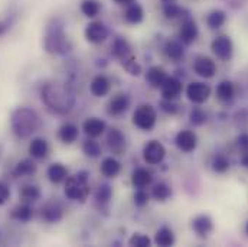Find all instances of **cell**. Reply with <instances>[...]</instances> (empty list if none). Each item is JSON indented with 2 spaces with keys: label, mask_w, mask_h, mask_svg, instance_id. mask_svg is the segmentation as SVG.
<instances>
[{
  "label": "cell",
  "mask_w": 248,
  "mask_h": 247,
  "mask_svg": "<svg viewBox=\"0 0 248 247\" xmlns=\"http://www.w3.org/2000/svg\"><path fill=\"white\" fill-rule=\"evenodd\" d=\"M41 96L48 112L57 116L68 115L75 106V94L63 81H48L42 87Z\"/></svg>",
  "instance_id": "obj_1"
},
{
  "label": "cell",
  "mask_w": 248,
  "mask_h": 247,
  "mask_svg": "<svg viewBox=\"0 0 248 247\" xmlns=\"http://www.w3.org/2000/svg\"><path fill=\"white\" fill-rule=\"evenodd\" d=\"M44 49L51 55L63 57L71 52L72 45L65 33V23L61 17H52L46 28L44 35Z\"/></svg>",
  "instance_id": "obj_2"
},
{
  "label": "cell",
  "mask_w": 248,
  "mask_h": 247,
  "mask_svg": "<svg viewBox=\"0 0 248 247\" xmlns=\"http://www.w3.org/2000/svg\"><path fill=\"white\" fill-rule=\"evenodd\" d=\"M39 127V115L31 107H17L10 116V129L17 139H29Z\"/></svg>",
  "instance_id": "obj_3"
},
{
  "label": "cell",
  "mask_w": 248,
  "mask_h": 247,
  "mask_svg": "<svg viewBox=\"0 0 248 247\" xmlns=\"http://www.w3.org/2000/svg\"><path fill=\"white\" fill-rule=\"evenodd\" d=\"M90 174L87 171H79L72 177H68L65 180V195L66 198L72 201L85 202L90 195V182H88Z\"/></svg>",
  "instance_id": "obj_4"
},
{
  "label": "cell",
  "mask_w": 248,
  "mask_h": 247,
  "mask_svg": "<svg viewBox=\"0 0 248 247\" xmlns=\"http://www.w3.org/2000/svg\"><path fill=\"white\" fill-rule=\"evenodd\" d=\"M157 120V113L150 104H141L133 113V123L140 130H152Z\"/></svg>",
  "instance_id": "obj_5"
},
{
  "label": "cell",
  "mask_w": 248,
  "mask_h": 247,
  "mask_svg": "<svg viewBox=\"0 0 248 247\" xmlns=\"http://www.w3.org/2000/svg\"><path fill=\"white\" fill-rule=\"evenodd\" d=\"M166 156V149L159 140H150L143 148V159L149 165H159Z\"/></svg>",
  "instance_id": "obj_6"
},
{
  "label": "cell",
  "mask_w": 248,
  "mask_h": 247,
  "mask_svg": "<svg viewBox=\"0 0 248 247\" xmlns=\"http://www.w3.org/2000/svg\"><path fill=\"white\" fill-rule=\"evenodd\" d=\"M84 35H85V39L90 44L97 45V44L104 42L108 38V28L101 20H93L85 26Z\"/></svg>",
  "instance_id": "obj_7"
},
{
  "label": "cell",
  "mask_w": 248,
  "mask_h": 247,
  "mask_svg": "<svg viewBox=\"0 0 248 247\" xmlns=\"http://www.w3.org/2000/svg\"><path fill=\"white\" fill-rule=\"evenodd\" d=\"M211 49L212 52L222 61H228L232 58L234 54V44L230 36L227 35H219L211 42Z\"/></svg>",
  "instance_id": "obj_8"
},
{
  "label": "cell",
  "mask_w": 248,
  "mask_h": 247,
  "mask_svg": "<svg viewBox=\"0 0 248 247\" xmlns=\"http://www.w3.org/2000/svg\"><path fill=\"white\" fill-rule=\"evenodd\" d=\"M186 96L187 99L195 103V104H202L205 103L209 96H211V87L205 82H199V81H195V82H190L186 88Z\"/></svg>",
  "instance_id": "obj_9"
},
{
  "label": "cell",
  "mask_w": 248,
  "mask_h": 247,
  "mask_svg": "<svg viewBox=\"0 0 248 247\" xmlns=\"http://www.w3.org/2000/svg\"><path fill=\"white\" fill-rule=\"evenodd\" d=\"M107 146L113 155H123L127 149V140L123 132L117 127L110 129L107 134Z\"/></svg>",
  "instance_id": "obj_10"
},
{
  "label": "cell",
  "mask_w": 248,
  "mask_h": 247,
  "mask_svg": "<svg viewBox=\"0 0 248 247\" xmlns=\"http://www.w3.org/2000/svg\"><path fill=\"white\" fill-rule=\"evenodd\" d=\"M198 36H199V28L196 22L190 16L186 17L179 28V41L185 45H190L198 39Z\"/></svg>",
  "instance_id": "obj_11"
},
{
  "label": "cell",
  "mask_w": 248,
  "mask_h": 247,
  "mask_svg": "<svg viewBox=\"0 0 248 247\" xmlns=\"http://www.w3.org/2000/svg\"><path fill=\"white\" fill-rule=\"evenodd\" d=\"M41 217L44 218V221H46L49 224L61 221L63 217L62 205L58 201H48L41 210Z\"/></svg>",
  "instance_id": "obj_12"
},
{
  "label": "cell",
  "mask_w": 248,
  "mask_h": 247,
  "mask_svg": "<svg viewBox=\"0 0 248 247\" xmlns=\"http://www.w3.org/2000/svg\"><path fill=\"white\" fill-rule=\"evenodd\" d=\"M130 107V97L124 93L116 94L107 106V113L110 116H122Z\"/></svg>",
  "instance_id": "obj_13"
},
{
  "label": "cell",
  "mask_w": 248,
  "mask_h": 247,
  "mask_svg": "<svg viewBox=\"0 0 248 247\" xmlns=\"http://www.w3.org/2000/svg\"><path fill=\"white\" fill-rule=\"evenodd\" d=\"M175 143L178 146L179 150L182 152H192L196 149V145H198V137L196 134L192 132V130H182L176 134L175 137Z\"/></svg>",
  "instance_id": "obj_14"
},
{
  "label": "cell",
  "mask_w": 248,
  "mask_h": 247,
  "mask_svg": "<svg viewBox=\"0 0 248 247\" xmlns=\"http://www.w3.org/2000/svg\"><path fill=\"white\" fill-rule=\"evenodd\" d=\"M160 90H162V96L165 100H176L182 94V90H184L182 81L175 77H168V80L160 87Z\"/></svg>",
  "instance_id": "obj_15"
},
{
  "label": "cell",
  "mask_w": 248,
  "mask_h": 247,
  "mask_svg": "<svg viewBox=\"0 0 248 247\" xmlns=\"http://www.w3.org/2000/svg\"><path fill=\"white\" fill-rule=\"evenodd\" d=\"M193 69L198 75L203 78H212L217 74V64L209 57H198L193 64Z\"/></svg>",
  "instance_id": "obj_16"
},
{
  "label": "cell",
  "mask_w": 248,
  "mask_h": 247,
  "mask_svg": "<svg viewBox=\"0 0 248 247\" xmlns=\"http://www.w3.org/2000/svg\"><path fill=\"white\" fill-rule=\"evenodd\" d=\"M123 17L128 25H140L144 19V9L140 3L133 1V3L125 6Z\"/></svg>",
  "instance_id": "obj_17"
},
{
  "label": "cell",
  "mask_w": 248,
  "mask_h": 247,
  "mask_svg": "<svg viewBox=\"0 0 248 247\" xmlns=\"http://www.w3.org/2000/svg\"><path fill=\"white\" fill-rule=\"evenodd\" d=\"M111 54H113V57L117 58L119 61H123L125 58L134 55L130 42H128L125 38H123V36H117V38L113 41V44H111Z\"/></svg>",
  "instance_id": "obj_18"
},
{
  "label": "cell",
  "mask_w": 248,
  "mask_h": 247,
  "mask_svg": "<svg viewBox=\"0 0 248 247\" xmlns=\"http://www.w3.org/2000/svg\"><path fill=\"white\" fill-rule=\"evenodd\" d=\"M166 80H168V72L165 71V68L159 65L150 66L146 72V81L152 88H160Z\"/></svg>",
  "instance_id": "obj_19"
},
{
  "label": "cell",
  "mask_w": 248,
  "mask_h": 247,
  "mask_svg": "<svg viewBox=\"0 0 248 247\" xmlns=\"http://www.w3.org/2000/svg\"><path fill=\"white\" fill-rule=\"evenodd\" d=\"M110 90H111V82L103 74L94 77V80L90 84V91L95 97H104V96H107L110 93Z\"/></svg>",
  "instance_id": "obj_20"
},
{
  "label": "cell",
  "mask_w": 248,
  "mask_h": 247,
  "mask_svg": "<svg viewBox=\"0 0 248 247\" xmlns=\"http://www.w3.org/2000/svg\"><path fill=\"white\" fill-rule=\"evenodd\" d=\"M106 127H107V126H106V122L101 120V119H98V117H90V119H87V120L84 122V124H82L84 133H85L88 137H93V139L101 136V134L104 133Z\"/></svg>",
  "instance_id": "obj_21"
},
{
  "label": "cell",
  "mask_w": 248,
  "mask_h": 247,
  "mask_svg": "<svg viewBox=\"0 0 248 247\" xmlns=\"http://www.w3.org/2000/svg\"><path fill=\"white\" fill-rule=\"evenodd\" d=\"M163 16L169 20H181L184 22L186 17H189V12L185 7L175 3H165L163 4Z\"/></svg>",
  "instance_id": "obj_22"
},
{
  "label": "cell",
  "mask_w": 248,
  "mask_h": 247,
  "mask_svg": "<svg viewBox=\"0 0 248 247\" xmlns=\"http://www.w3.org/2000/svg\"><path fill=\"white\" fill-rule=\"evenodd\" d=\"M152 181H153V175L146 168H137L131 174V184L137 189H144L146 186L152 184Z\"/></svg>",
  "instance_id": "obj_23"
},
{
  "label": "cell",
  "mask_w": 248,
  "mask_h": 247,
  "mask_svg": "<svg viewBox=\"0 0 248 247\" xmlns=\"http://www.w3.org/2000/svg\"><path fill=\"white\" fill-rule=\"evenodd\" d=\"M192 229L195 230V233L201 237H206L212 229H214V224H212V220L211 217L208 215H198L193 218L192 221Z\"/></svg>",
  "instance_id": "obj_24"
},
{
  "label": "cell",
  "mask_w": 248,
  "mask_h": 247,
  "mask_svg": "<svg viewBox=\"0 0 248 247\" xmlns=\"http://www.w3.org/2000/svg\"><path fill=\"white\" fill-rule=\"evenodd\" d=\"M29 153L35 159H45L49 153V145L45 139L36 137L29 145Z\"/></svg>",
  "instance_id": "obj_25"
},
{
  "label": "cell",
  "mask_w": 248,
  "mask_h": 247,
  "mask_svg": "<svg viewBox=\"0 0 248 247\" xmlns=\"http://www.w3.org/2000/svg\"><path fill=\"white\" fill-rule=\"evenodd\" d=\"M100 171L107 178H116L120 174V171H122V164L116 158L108 156V158H104L103 159L101 166H100Z\"/></svg>",
  "instance_id": "obj_26"
},
{
  "label": "cell",
  "mask_w": 248,
  "mask_h": 247,
  "mask_svg": "<svg viewBox=\"0 0 248 247\" xmlns=\"http://www.w3.org/2000/svg\"><path fill=\"white\" fill-rule=\"evenodd\" d=\"M165 54L172 62H179L185 57V49L181 41H168L165 45Z\"/></svg>",
  "instance_id": "obj_27"
},
{
  "label": "cell",
  "mask_w": 248,
  "mask_h": 247,
  "mask_svg": "<svg viewBox=\"0 0 248 247\" xmlns=\"http://www.w3.org/2000/svg\"><path fill=\"white\" fill-rule=\"evenodd\" d=\"M79 136L78 127L74 123H63L58 130V137L62 143L65 145H72Z\"/></svg>",
  "instance_id": "obj_28"
},
{
  "label": "cell",
  "mask_w": 248,
  "mask_h": 247,
  "mask_svg": "<svg viewBox=\"0 0 248 247\" xmlns=\"http://www.w3.org/2000/svg\"><path fill=\"white\" fill-rule=\"evenodd\" d=\"M46 175H48V180H49L52 184H61V182H63V181L68 178V169L65 168V165L57 162V164H52V165L48 168Z\"/></svg>",
  "instance_id": "obj_29"
},
{
  "label": "cell",
  "mask_w": 248,
  "mask_h": 247,
  "mask_svg": "<svg viewBox=\"0 0 248 247\" xmlns=\"http://www.w3.org/2000/svg\"><path fill=\"white\" fill-rule=\"evenodd\" d=\"M101 7L103 6H101L100 0H81V3H79L81 13L88 19L97 17L101 12Z\"/></svg>",
  "instance_id": "obj_30"
},
{
  "label": "cell",
  "mask_w": 248,
  "mask_h": 247,
  "mask_svg": "<svg viewBox=\"0 0 248 247\" xmlns=\"http://www.w3.org/2000/svg\"><path fill=\"white\" fill-rule=\"evenodd\" d=\"M38 166L36 164L32 161V159H23L20 162H17V165L15 166L13 169V175L16 178H20V177H31L36 172Z\"/></svg>",
  "instance_id": "obj_31"
},
{
  "label": "cell",
  "mask_w": 248,
  "mask_h": 247,
  "mask_svg": "<svg viewBox=\"0 0 248 247\" xmlns=\"http://www.w3.org/2000/svg\"><path fill=\"white\" fill-rule=\"evenodd\" d=\"M10 215H12V218L17 220L20 223H28L33 217V210L29 205V202H23V204H19L17 207H15L12 210V214Z\"/></svg>",
  "instance_id": "obj_32"
},
{
  "label": "cell",
  "mask_w": 248,
  "mask_h": 247,
  "mask_svg": "<svg viewBox=\"0 0 248 247\" xmlns=\"http://www.w3.org/2000/svg\"><path fill=\"white\" fill-rule=\"evenodd\" d=\"M235 94V88H234V84L228 80H224L218 84L217 87V97L221 100V101H230L232 100Z\"/></svg>",
  "instance_id": "obj_33"
},
{
  "label": "cell",
  "mask_w": 248,
  "mask_h": 247,
  "mask_svg": "<svg viewBox=\"0 0 248 247\" xmlns=\"http://www.w3.org/2000/svg\"><path fill=\"white\" fill-rule=\"evenodd\" d=\"M155 242H156L157 246H172V245L175 243V234H173L172 229H169V227H162V229H159L157 233H156Z\"/></svg>",
  "instance_id": "obj_34"
},
{
  "label": "cell",
  "mask_w": 248,
  "mask_h": 247,
  "mask_svg": "<svg viewBox=\"0 0 248 247\" xmlns=\"http://www.w3.org/2000/svg\"><path fill=\"white\" fill-rule=\"evenodd\" d=\"M225 20H227V13L224 10H219V9L209 12L206 16V25L211 29H219L225 23Z\"/></svg>",
  "instance_id": "obj_35"
},
{
  "label": "cell",
  "mask_w": 248,
  "mask_h": 247,
  "mask_svg": "<svg viewBox=\"0 0 248 247\" xmlns=\"http://www.w3.org/2000/svg\"><path fill=\"white\" fill-rule=\"evenodd\" d=\"M19 195L23 202H35L41 198V189L36 185H25L22 186Z\"/></svg>",
  "instance_id": "obj_36"
},
{
  "label": "cell",
  "mask_w": 248,
  "mask_h": 247,
  "mask_svg": "<svg viewBox=\"0 0 248 247\" xmlns=\"http://www.w3.org/2000/svg\"><path fill=\"white\" fill-rule=\"evenodd\" d=\"M170 195H172V188L165 182L156 184L155 188L152 189V197L159 202H165L166 199L170 198Z\"/></svg>",
  "instance_id": "obj_37"
},
{
  "label": "cell",
  "mask_w": 248,
  "mask_h": 247,
  "mask_svg": "<svg viewBox=\"0 0 248 247\" xmlns=\"http://www.w3.org/2000/svg\"><path fill=\"white\" fill-rule=\"evenodd\" d=\"M95 202L97 204H101V205H107L113 197V189L108 184H101V185L97 188L95 191Z\"/></svg>",
  "instance_id": "obj_38"
},
{
  "label": "cell",
  "mask_w": 248,
  "mask_h": 247,
  "mask_svg": "<svg viewBox=\"0 0 248 247\" xmlns=\"http://www.w3.org/2000/svg\"><path fill=\"white\" fill-rule=\"evenodd\" d=\"M82 152L88 158H98L101 155V146L98 142H95L93 137H90L82 143Z\"/></svg>",
  "instance_id": "obj_39"
},
{
  "label": "cell",
  "mask_w": 248,
  "mask_h": 247,
  "mask_svg": "<svg viewBox=\"0 0 248 247\" xmlns=\"http://www.w3.org/2000/svg\"><path fill=\"white\" fill-rule=\"evenodd\" d=\"M120 64H122V66H123L124 69H125L130 75H133V77H139V75L141 74V65L137 62L134 55H131V57L125 58L123 61H120Z\"/></svg>",
  "instance_id": "obj_40"
},
{
  "label": "cell",
  "mask_w": 248,
  "mask_h": 247,
  "mask_svg": "<svg viewBox=\"0 0 248 247\" xmlns=\"http://www.w3.org/2000/svg\"><path fill=\"white\" fill-rule=\"evenodd\" d=\"M212 169L217 174H224L230 169V161L224 155H217L212 161Z\"/></svg>",
  "instance_id": "obj_41"
},
{
  "label": "cell",
  "mask_w": 248,
  "mask_h": 247,
  "mask_svg": "<svg viewBox=\"0 0 248 247\" xmlns=\"http://www.w3.org/2000/svg\"><path fill=\"white\" fill-rule=\"evenodd\" d=\"M189 120H190V123L193 124V126H202L203 123H206L208 116H206V113H205L202 109L195 107V109L189 113Z\"/></svg>",
  "instance_id": "obj_42"
},
{
  "label": "cell",
  "mask_w": 248,
  "mask_h": 247,
  "mask_svg": "<svg viewBox=\"0 0 248 247\" xmlns=\"http://www.w3.org/2000/svg\"><path fill=\"white\" fill-rule=\"evenodd\" d=\"M150 243H152L150 239L146 234H143V233H134L130 237V240H128V245L134 247H149Z\"/></svg>",
  "instance_id": "obj_43"
},
{
  "label": "cell",
  "mask_w": 248,
  "mask_h": 247,
  "mask_svg": "<svg viewBox=\"0 0 248 247\" xmlns=\"http://www.w3.org/2000/svg\"><path fill=\"white\" fill-rule=\"evenodd\" d=\"M160 109H162V112H165L166 115H170V116L178 115L181 110L179 104H176L175 100H165V99L160 101Z\"/></svg>",
  "instance_id": "obj_44"
},
{
  "label": "cell",
  "mask_w": 248,
  "mask_h": 247,
  "mask_svg": "<svg viewBox=\"0 0 248 247\" xmlns=\"http://www.w3.org/2000/svg\"><path fill=\"white\" fill-rule=\"evenodd\" d=\"M134 204L137 205V207H144V205H147L149 204V201H150V197H149V194L144 191V189H137L136 192H134Z\"/></svg>",
  "instance_id": "obj_45"
},
{
  "label": "cell",
  "mask_w": 248,
  "mask_h": 247,
  "mask_svg": "<svg viewBox=\"0 0 248 247\" xmlns=\"http://www.w3.org/2000/svg\"><path fill=\"white\" fill-rule=\"evenodd\" d=\"M237 148L246 153L248 152V133H241L238 137H237Z\"/></svg>",
  "instance_id": "obj_46"
},
{
  "label": "cell",
  "mask_w": 248,
  "mask_h": 247,
  "mask_svg": "<svg viewBox=\"0 0 248 247\" xmlns=\"http://www.w3.org/2000/svg\"><path fill=\"white\" fill-rule=\"evenodd\" d=\"M10 197V188L7 186V184L0 181V205H3Z\"/></svg>",
  "instance_id": "obj_47"
},
{
  "label": "cell",
  "mask_w": 248,
  "mask_h": 247,
  "mask_svg": "<svg viewBox=\"0 0 248 247\" xmlns=\"http://www.w3.org/2000/svg\"><path fill=\"white\" fill-rule=\"evenodd\" d=\"M10 25H12V20L9 17H1L0 19V38L7 33V31L10 29Z\"/></svg>",
  "instance_id": "obj_48"
},
{
  "label": "cell",
  "mask_w": 248,
  "mask_h": 247,
  "mask_svg": "<svg viewBox=\"0 0 248 247\" xmlns=\"http://www.w3.org/2000/svg\"><path fill=\"white\" fill-rule=\"evenodd\" d=\"M241 164H243L244 168H247L248 169V152L243 153V156H241Z\"/></svg>",
  "instance_id": "obj_49"
},
{
  "label": "cell",
  "mask_w": 248,
  "mask_h": 247,
  "mask_svg": "<svg viewBox=\"0 0 248 247\" xmlns=\"http://www.w3.org/2000/svg\"><path fill=\"white\" fill-rule=\"evenodd\" d=\"M116 4H120V6H127V4H130V3H133V1H136V0H113Z\"/></svg>",
  "instance_id": "obj_50"
},
{
  "label": "cell",
  "mask_w": 248,
  "mask_h": 247,
  "mask_svg": "<svg viewBox=\"0 0 248 247\" xmlns=\"http://www.w3.org/2000/svg\"><path fill=\"white\" fill-rule=\"evenodd\" d=\"M160 1H162V3L165 4V3H175L176 0H160Z\"/></svg>",
  "instance_id": "obj_51"
},
{
  "label": "cell",
  "mask_w": 248,
  "mask_h": 247,
  "mask_svg": "<svg viewBox=\"0 0 248 247\" xmlns=\"http://www.w3.org/2000/svg\"><path fill=\"white\" fill-rule=\"evenodd\" d=\"M246 233L248 234V221H247V224H246Z\"/></svg>",
  "instance_id": "obj_52"
}]
</instances>
